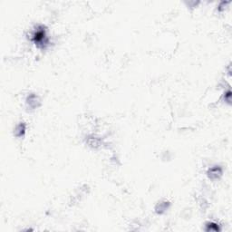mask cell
<instances>
[{
	"instance_id": "2",
	"label": "cell",
	"mask_w": 232,
	"mask_h": 232,
	"mask_svg": "<svg viewBox=\"0 0 232 232\" xmlns=\"http://www.w3.org/2000/svg\"><path fill=\"white\" fill-rule=\"evenodd\" d=\"M221 174H222V169L219 166H215V167L209 169V171H208V176L211 180L218 179L219 176H221Z\"/></svg>"
},
{
	"instance_id": "5",
	"label": "cell",
	"mask_w": 232,
	"mask_h": 232,
	"mask_svg": "<svg viewBox=\"0 0 232 232\" xmlns=\"http://www.w3.org/2000/svg\"><path fill=\"white\" fill-rule=\"evenodd\" d=\"M208 231H219V226L216 224V223H213V222H210V223H208L207 224V229H206Z\"/></svg>"
},
{
	"instance_id": "6",
	"label": "cell",
	"mask_w": 232,
	"mask_h": 232,
	"mask_svg": "<svg viewBox=\"0 0 232 232\" xmlns=\"http://www.w3.org/2000/svg\"><path fill=\"white\" fill-rule=\"evenodd\" d=\"M168 205H169V202L160 203V211H158L157 212H158V213H162V211H167V209H168Z\"/></svg>"
},
{
	"instance_id": "1",
	"label": "cell",
	"mask_w": 232,
	"mask_h": 232,
	"mask_svg": "<svg viewBox=\"0 0 232 232\" xmlns=\"http://www.w3.org/2000/svg\"><path fill=\"white\" fill-rule=\"evenodd\" d=\"M33 41L35 44L42 48H45L48 44V39L46 36V32L44 26H38L33 35Z\"/></svg>"
},
{
	"instance_id": "3",
	"label": "cell",
	"mask_w": 232,
	"mask_h": 232,
	"mask_svg": "<svg viewBox=\"0 0 232 232\" xmlns=\"http://www.w3.org/2000/svg\"><path fill=\"white\" fill-rule=\"evenodd\" d=\"M25 132V124L24 123H20L16 127L15 135L17 137H22V136H24Z\"/></svg>"
},
{
	"instance_id": "4",
	"label": "cell",
	"mask_w": 232,
	"mask_h": 232,
	"mask_svg": "<svg viewBox=\"0 0 232 232\" xmlns=\"http://www.w3.org/2000/svg\"><path fill=\"white\" fill-rule=\"evenodd\" d=\"M37 96L36 95H35V94H31L30 96H28V98H27V105L30 106L31 108H32V105H34V108H36V107H37Z\"/></svg>"
}]
</instances>
